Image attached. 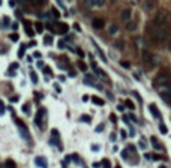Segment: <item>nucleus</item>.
<instances>
[{"label":"nucleus","mask_w":171,"mask_h":168,"mask_svg":"<svg viewBox=\"0 0 171 168\" xmlns=\"http://www.w3.org/2000/svg\"><path fill=\"white\" fill-rule=\"evenodd\" d=\"M150 36L158 42H165L170 36V29L168 26H156L155 23L150 26Z\"/></svg>","instance_id":"f257e3e1"},{"label":"nucleus","mask_w":171,"mask_h":168,"mask_svg":"<svg viewBox=\"0 0 171 168\" xmlns=\"http://www.w3.org/2000/svg\"><path fill=\"white\" fill-rule=\"evenodd\" d=\"M171 83V75L167 72H161L159 75L155 78V84L156 86H168Z\"/></svg>","instance_id":"f03ea898"},{"label":"nucleus","mask_w":171,"mask_h":168,"mask_svg":"<svg viewBox=\"0 0 171 168\" xmlns=\"http://www.w3.org/2000/svg\"><path fill=\"white\" fill-rule=\"evenodd\" d=\"M143 60H144V63H149V65H158V56H155V54H152L150 51H147V50H144L143 51Z\"/></svg>","instance_id":"7ed1b4c3"},{"label":"nucleus","mask_w":171,"mask_h":168,"mask_svg":"<svg viewBox=\"0 0 171 168\" xmlns=\"http://www.w3.org/2000/svg\"><path fill=\"white\" fill-rule=\"evenodd\" d=\"M155 24L156 26H165L167 24V12L165 11H159L156 18H155Z\"/></svg>","instance_id":"20e7f679"},{"label":"nucleus","mask_w":171,"mask_h":168,"mask_svg":"<svg viewBox=\"0 0 171 168\" xmlns=\"http://www.w3.org/2000/svg\"><path fill=\"white\" fill-rule=\"evenodd\" d=\"M17 125H18V129H20V135L24 138V140H30V135H29V132H27V128H26V125L21 122V120H17Z\"/></svg>","instance_id":"39448f33"},{"label":"nucleus","mask_w":171,"mask_h":168,"mask_svg":"<svg viewBox=\"0 0 171 168\" xmlns=\"http://www.w3.org/2000/svg\"><path fill=\"white\" fill-rule=\"evenodd\" d=\"M56 32L59 35H66L69 32V26L66 23H56Z\"/></svg>","instance_id":"423d86ee"},{"label":"nucleus","mask_w":171,"mask_h":168,"mask_svg":"<svg viewBox=\"0 0 171 168\" xmlns=\"http://www.w3.org/2000/svg\"><path fill=\"white\" fill-rule=\"evenodd\" d=\"M149 111L152 113V116H153L155 119H161V113H159V110H158V107L155 104H150L149 105Z\"/></svg>","instance_id":"0eeeda50"},{"label":"nucleus","mask_w":171,"mask_h":168,"mask_svg":"<svg viewBox=\"0 0 171 168\" xmlns=\"http://www.w3.org/2000/svg\"><path fill=\"white\" fill-rule=\"evenodd\" d=\"M35 164L39 167V168H47L48 167V164H47V159L45 158H42V156H36L35 158Z\"/></svg>","instance_id":"6e6552de"},{"label":"nucleus","mask_w":171,"mask_h":168,"mask_svg":"<svg viewBox=\"0 0 171 168\" xmlns=\"http://www.w3.org/2000/svg\"><path fill=\"white\" fill-rule=\"evenodd\" d=\"M156 8V2L155 0H146L144 2V9L146 11H153Z\"/></svg>","instance_id":"1a4fd4ad"},{"label":"nucleus","mask_w":171,"mask_h":168,"mask_svg":"<svg viewBox=\"0 0 171 168\" xmlns=\"http://www.w3.org/2000/svg\"><path fill=\"white\" fill-rule=\"evenodd\" d=\"M45 114V110H39L38 111V114H36V119H35V123L38 125V126H41L42 125V116Z\"/></svg>","instance_id":"9d476101"},{"label":"nucleus","mask_w":171,"mask_h":168,"mask_svg":"<svg viewBox=\"0 0 171 168\" xmlns=\"http://www.w3.org/2000/svg\"><path fill=\"white\" fill-rule=\"evenodd\" d=\"M92 26H93V29H96V30H101V29H104V21L102 20H99V18H96V20H93V23H92Z\"/></svg>","instance_id":"9b49d317"},{"label":"nucleus","mask_w":171,"mask_h":168,"mask_svg":"<svg viewBox=\"0 0 171 168\" xmlns=\"http://www.w3.org/2000/svg\"><path fill=\"white\" fill-rule=\"evenodd\" d=\"M131 15H132L131 9H123V11L120 12V18H122V20H126V21L131 20Z\"/></svg>","instance_id":"f8f14e48"},{"label":"nucleus","mask_w":171,"mask_h":168,"mask_svg":"<svg viewBox=\"0 0 171 168\" xmlns=\"http://www.w3.org/2000/svg\"><path fill=\"white\" fill-rule=\"evenodd\" d=\"M161 98H162L167 104H170V105H171V95H170V93H168L167 90H162V92H161Z\"/></svg>","instance_id":"ddd939ff"},{"label":"nucleus","mask_w":171,"mask_h":168,"mask_svg":"<svg viewBox=\"0 0 171 168\" xmlns=\"http://www.w3.org/2000/svg\"><path fill=\"white\" fill-rule=\"evenodd\" d=\"M137 27H138V23H137V21H129V23L126 24V30H128V32H134V30H137Z\"/></svg>","instance_id":"4468645a"},{"label":"nucleus","mask_w":171,"mask_h":168,"mask_svg":"<svg viewBox=\"0 0 171 168\" xmlns=\"http://www.w3.org/2000/svg\"><path fill=\"white\" fill-rule=\"evenodd\" d=\"M92 102H93L95 105H99V107H102V105L105 104V101L101 99V98H98V96H93V98H92Z\"/></svg>","instance_id":"2eb2a0df"},{"label":"nucleus","mask_w":171,"mask_h":168,"mask_svg":"<svg viewBox=\"0 0 171 168\" xmlns=\"http://www.w3.org/2000/svg\"><path fill=\"white\" fill-rule=\"evenodd\" d=\"M84 84H87V86H95V78H93L92 75H86V77H84Z\"/></svg>","instance_id":"dca6fc26"},{"label":"nucleus","mask_w":171,"mask_h":168,"mask_svg":"<svg viewBox=\"0 0 171 168\" xmlns=\"http://www.w3.org/2000/svg\"><path fill=\"white\" fill-rule=\"evenodd\" d=\"M150 143H152V146H153L156 150H161V144L158 143V140H156L155 137H152V138H150Z\"/></svg>","instance_id":"f3484780"},{"label":"nucleus","mask_w":171,"mask_h":168,"mask_svg":"<svg viewBox=\"0 0 171 168\" xmlns=\"http://www.w3.org/2000/svg\"><path fill=\"white\" fill-rule=\"evenodd\" d=\"M5 168H17V164L12 161V159H8L5 162Z\"/></svg>","instance_id":"a211bd4d"},{"label":"nucleus","mask_w":171,"mask_h":168,"mask_svg":"<svg viewBox=\"0 0 171 168\" xmlns=\"http://www.w3.org/2000/svg\"><path fill=\"white\" fill-rule=\"evenodd\" d=\"M9 39L12 41V42H18V39H20V35H18V33H12V35H9Z\"/></svg>","instance_id":"6ab92c4d"},{"label":"nucleus","mask_w":171,"mask_h":168,"mask_svg":"<svg viewBox=\"0 0 171 168\" xmlns=\"http://www.w3.org/2000/svg\"><path fill=\"white\" fill-rule=\"evenodd\" d=\"M159 131H161V134H162V135H167V134H168V129H167V126H165L164 123L159 125Z\"/></svg>","instance_id":"aec40b11"},{"label":"nucleus","mask_w":171,"mask_h":168,"mask_svg":"<svg viewBox=\"0 0 171 168\" xmlns=\"http://www.w3.org/2000/svg\"><path fill=\"white\" fill-rule=\"evenodd\" d=\"M30 3L35 5V6H42L45 3V0H30Z\"/></svg>","instance_id":"412c9836"},{"label":"nucleus","mask_w":171,"mask_h":168,"mask_svg":"<svg viewBox=\"0 0 171 168\" xmlns=\"http://www.w3.org/2000/svg\"><path fill=\"white\" fill-rule=\"evenodd\" d=\"M35 29H36L38 33H42V32H44V26H42L41 23H35Z\"/></svg>","instance_id":"4be33fe9"},{"label":"nucleus","mask_w":171,"mask_h":168,"mask_svg":"<svg viewBox=\"0 0 171 168\" xmlns=\"http://www.w3.org/2000/svg\"><path fill=\"white\" fill-rule=\"evenodd\" d=\"M26 48H27L26 45H21V48L18 50V57H20V59H21L23 56H24V53H26Z\"/></svg>","instance_id":"5701e85b"},{"label":"nucleus","mask_w":171,"mask_h":168,"mask_svg":"<svg viewBox=\"0 0 171 168\" xmlns=\"http://www.w3.org/2000/svg\"><path fill=\"white\" fill-rule=\"evenodd\" d=\"M114 45H116L119 50H123L125 48V42L122 41V39H119V41H116V44H114Z\"/></svg>","instance_id":"b1692460"},{"label":"nucleus","mask_w":171,"mask_h":168,"mask_svg":"<svg viewBox=\"0 0 171 168\" xmlns=\"http://www.w3.org/2000/svg\"><path fill=\"white\" fill-rule=\"evenodd\" d=\"M30 80L36 84L38 81H39V80H38V75H36V72H30Z\"/></svg>","instance_id":"393cba45"},{"label":"nucleus","mask_w":171,"mask_h":168,"mask_svg":"<svg viewBox=\"0 0 171 168\" xmlns=\"http://www.w3.org/2000/svg\"><path fill=\"white\" fill-rule=\"evenodd\" d=\"M77 65H78V68H80L81 71H87V65H86L84 62H81V60H80V62L77 63Z\"/></svg>","instance_id":"a878e982"},{"label":"nucleus","mask_w":171,"mask_h":168,"mask_svg":"<svg viewBox=\"0 0 171 168\" xmlns=\"http://www.w3.org/2000/svg\"><path fill=\"white\" fill-rule=\"evenodd\" d=\"M44 44H47V45L53 44V36H45V38H44Z\"/></svg>","instance_id":"bb28decb"},{"label":"nucleus","mask_w":171,"mask_h":168,"mask_svg":"<svg viewBox=\"0 0 171 168\" xmlns=\"http://www.w3.org/2000/svg\"><path fill=\"white\" fill-rule=\"evenodd\" d=\"M126 107H128L129 110H134V108H135V105H134V102H132L131 99H126Z\"/></svg>","instance_id":"cd10ccee"},{"label":"nucleus","mask_w":171,"mask_h":168,"mask_svg":"<svg viewBox=\"0 0 171 168\" xmlns=\"http://www.w3.org/2000/svg\"><path fill=\"white\" fill-rule=\"evenodd\" d=\"M117 30H119V29H117L116 24H111V26H110V33H111V35H113V33H117Z\"/></svg>","instance_id":"c85d7f7f"},{"label":"nucleus","mask_w":171,"mask_h":168,"mask_svg":"<svg viewBox=\"0 0 171 168\" xmlns=\"http://www.w3.org/2000/svg\"><path fill=\"white\" fill-rule=\"evenodd\" d=\"M26 33H27V36H30V38H33V36H35V30H32L30 27L26 29Z\"/></svg>","instance_id":"c756f323"},{"label":"nucleus","mask_w":171,"mask_h":168,"mask_svg":"<svg viewBox=\"0 0 171 168\" xmlns=\"http://www.w3.org/2000/svg\"><path fill=\"white\" fill-rule=\"evenodd\" d=\"M81 122H84V123H90L92 119H90V116H81Z\"/></svg>","instance_id":"7c9ffc66"},{"label":"nucleus","mask_w":171,"mask_h":168,"mask_svg":"<svg viewBox=\"0 0 171 168\" xmlns=\"http://www.w3.org/2000/svg\"><path fill=\"white\" fill-rule=\"evenodd\" d=\"M92 2H93L95 6H102L104 5V0H92Z\"/></svg>","instance_id":"2f4dec72"},{"label":"nucleus","mask_w":171,"mask_h":168,"mask_svg":"<svg viewBox=\"0 0 171 168\" xmlns=\"http://www.w3.org/2000/svg\"><path fill=\"white\" fill-rule=\"evenodd\" d=\"M83 3H84V6H86V8H90V6H93V2H92V0H84Z\"/></svg>","instance_id":"473e14b6"},{"label":"nucleus","mask_w":171,"mask_h":168,"mask_svg":"<svg viewBox=\"0 0 171 168\" xmlns=\"http://www.w3.org/2000/svg\"><path fill=\"white\" fill-rule=\"evenodd\" d=\"M51 15H53L54 18H59V17H60V14L57 12V9H51Z\"/></svg>","instance_id":"72a5a7b5"},{"label":"nucleus","mask_w":171,"mask_h":168,"mask_svg":"<svg viewBox=\"0 0 171 168\" xmlns=\"http://www.w3.org/2000/svg\"><path fill=\"white\" fill-rule=\"evenodd\" d=\"M102 165H104L105 168H110V167H111V165H110V161H108V159H102Z\"/></svg>","instance_id":"f704fd0d"},{"label":"nucleus","mask_w":171,"mask_h":168,"mask_svg":"<svg viewBox=\"0 0 171 168\" xmlns=\"http://www.w3.org/2000/svg\"><path fill=\"white\" fill-rule=\"evenodd\" d=\"M51 135H53V138H59V132H57V129L51 131Z\"/></svg>","instance_id":"c9c22d12"},{"label":"nucleus","mask_w":171,"mask_h":168,"mask_svg":"<svg viewBox=\"0 0 171 168\" xmlns=\"http://www.w3.org/2000/svg\"><path fill=\"white\" fill-rule=\"evenodd\" d=\"M102 131H104V125L101 123V125H98V128H96V132L99 134V132H102Z\"/></svg>","instance_id":"e433bc0d"},{"label":"nucleus","mask_w":171,"mask_h":168,"mask_svg":"<svg viewBox=\"0 0 171 168\" xmlns=\"http://www.w3.org/2000/svg\"><path fill=\"white\" fill-rule=\"evenodd\" d=\"M57 45H59L60 50H63V48H65V41H59V42H57Z\"/></svg>","instance_id":"4c0bfd02"},{"label":"nucleus","mask_w":171,"mask_h":168,"mask_svg":"<svg viewBox=\"0 0 171 168\" xmlns=\"http://www.w3.org/2000/svg\"><path fill=\"white\" fill-rule=\"evenodd\" d=\"M128 119H129L131 122H137V117H135L134 114H129V117H128Z\"/></svg>","instance_id":"58836bf2"},{"label":"nucleus","mask_w":171,"mask_h":168,"mask_svg":"<svg viewBox=\"0 0 171 168\" xmlns=\"http://www.w3.org/2000/svg\"><path fill=\"white\" fill-rule=\"evenodd\" d=\"M92 150H93V152H98V150H99V146H98V144H93V146H92Z\"/></svg>","instance_id":"ea45409f"},{"label":"nucleus","mask_w":171,"mask_h":168,"mask_svg":"<svg viewBox=\"0 0 171 168\" xmlns=\"http://www.w3.org/2000/svg\"><path fill=\"white\" fill-rule=\"evenodd\" d=\"M23 111H24L26 114H29V111H30V110H29V105H23Z\"/></svg>","instance_id":"a19ab883"},{"label":"nucleus","mask_w":171,"mask_h":168,"mask_svg":"<svg viewBox=\"0 0 171 168\" xmlns=\"http://www.w3.org/2000/svg\"><path fill=\"white\" fill-rule=\"evenodd\" d=\"M122 158H123V159H128V150H123V152H122Z\"/></svg>","instance_id":"79ce46f5"},{"label":"nucleus","mask_w":171,"mask_h":168,"mask_svg":"<svg viewBox=\"0 0 171 168\" xmlns=\"http://www.w3.org/2000/svg\"><path fill=\"white\" fill-rule=\"evenodd\" d=\"M3 21H5V23H3L5 26H9V18H8V17H5V18H3Z\"/></svg>","instance_id":"37998d69"},{"label":"nucleus","mask_w":171,"mask_h":168,"mask_svg":"<svg viewBox=\"0 0 171 168\" xmlns=\"http://www.w3.org/2000/svg\"><path fill=\"white\" fill-rule=\"evenodd\" d=\"M44 72L48 74V75H51V69H50V68H44Z\"/></svg>","instance_id":"c03bdc74"},{"label":"nucleus","mask_w":171,"mask_h":168,"mask_svg":"<svg viewBox=\"0 0 171 168\" xmlns=\"http://www.w3.org/2000/svg\"><path fill=\"white\" fill-rule=\"evenodd\" d=\"M120 65H122L123 68H129V63H128V62H120Z\"/></svg>","instance_id":"a18cd8bd"},{"label":"nucleus","mask_w":171,"mask_h":168,"mask_svg":"<svg viewBox=\"0 0 171 168\" xmlns=\"http://www.w3.org/2000/svg\"><path fill=\"white\" fill-rule=\"evenodd\" d=\"M120 135H122V138H126V137H128V134L125 132V131H120Z\"/></svg>","instance_id":"49530a36"},{"label":"nucleus","mask_w":171,"mask_h":168,"mask_svg":"<svg viewBox=\"0 0 171 168\" xmlns=\"http://www.w3.org/2000/svg\"><path fill=\"white\" fill-rule=\"evenodd\" d=\"M144 158H146V159H152V158H153V156H152L150 153H144Z\"/></svg>","instance_id":"de8ad7c7"},{"label":"nucleus","mask_w":171,"mask_h":168,"mask_svg":"<svg viewBox=\"0 0 171 168\" xmlns=\"http://www.w3.org/2000/svg\"><path fill=\"white\" fill-rule=\"evenodd\" d=\"M110 119H111V122H117V119H116V116H114V114H111Z\"/></svg>","instance_id":"09e8293b"},{"label":"nucleus","mask_w":171,"mask_h":168,"mask_svg":"<svg viewBox=\"0 0 171 168\" xmlns=\"http://www.w3.org/2000/svg\"><path fill=\"white\" fill-rule=\"evenodd\" d=\"M11 68H12V69H18V63H12Z\"/></svg>","instance_id":"8fccbe9b"},{"label":"nucleus","mask_w":171,"mask_h":168,"mask_svg":"<svg viewBox=\"0 0 171 168\" xmlns=\"http://www.w3.org/2000/svg\"><path fill=\"white\" fill-rule=\"evenodd\" d=\"M17 101H18V96H12L11 98V102H17Z\"/></svg>","instance_id":"3c124183"},{"label":"nucleus","mask_w":171,"mask_h":168,"mask_svg":"<svg viewBox=\"0 0 171 168\" xmlns=\"http://www.w3.org/2000/svg\"><path fill=\"white\" fill-rule=\"evenodd\" d=\"M117 110H119V111H123V110H125V107H123V105H117Z\"/></svg>","instance_id":"603ef678"},{"label":"nucleus","mask_w":171,"mask_h":168,"mask_svg":"<svg viewBox=\"0 0 171 168\" xmlns=\"http://www.w3.org/2000/svg\"><path fill=\"white\" fill-rule=\"evenodd\" d=\"M93 167H95V168H99V167H101V164H99V162H95V164H93Z\"/></svg>","instance_id":"864d4df0"},{"label":"nucleus","mask_w":171,"mask_h":168,"mask_svg":"<svg viewBox=\"0 0 171 168\" xmlns=\"http://www.w3.org/2000/svg\"><path fill=\"white\" fill-rule=\"evenodd\" d=\"M33 56H35V57H41V53H39V51H36Z\"/></svg>","instance_id":"5fc2aeb1"},{"label":"nucleus","mask_w":171,"mask_h":168,"mask_svg":"<svg viewBox=\"0 0 171 168\" xmlns=\"http://www.w3.org/2000/svg\"><path fill=\"white\" fill-rule=\"evenodd\" d=\"M12 29H14V30H17V29H18V24H17V23H14V24H12Z\"/></svg>","instance_id":"6e6d98bb"},{"label":"nucleus","mask_w":171,"mask_h":168,"mask_svg":"<svg viewBox=\"0 0 171 168\" xmlns=\"http://www.w3.org/2000/svg\"><path fill=\"white\" fill-rule=\"evenodd\" d=\"M57 3H59V5H60L62 8H65V5H63V2H62V0H57Z\"/></svg>","instance_id":"4d7b16f0"},{"label":"nucleus","mask_w":171,"mask_h":168,"mask_svg":"<svg viewBox=\"0 0 171 168\" xmlns=\"http://www.w3.org/2000/svg\"><path fill=\"white\" fill-rule=\"evenodd\" d=\"M77 53H78V54H80V56H81V57H83V56H84V53H83V51H81V50H77Z\"/></svg>","instance_id":"13d9d810"},{"label":"nucleus","mask_w":171,"mask_h":168,"mask_svg":"<svg viewBox=\"0 0 171 168\" xmlns=\"http://www.w3.org/2000/svg\"><path fill=\"white\" fill-rule=\"evenodd\" d=\"M29 47H36V42H33V41H32V42L29 44Z\"/></svg>","instance_id":"bf43d9fd"},{"label":"nucleus","mask_w":171,"mask_h":168,"mask_svg":"<svg viewBox=\"0 0 171 168\" xmlns=\"http://www.w3.org/2000/svg\"><path fill=\"white\" fill-rule=\"evenodd\" d=\"M168 50H170V51H171V39H170V41H168Z\"/></svg>","instance_id":"052dcab7"},{"label":"nucleus","mask_w":171,"mask_h":168,"mask_svg":"<svg viewBox=\"0 0 171 168\" xmlns=\"http://www.w3.org/2000/svg\"><path fill=\"white\" fill-rule=\"evenodd\" d=\"M167 92H168V93H170V95H171V87H170V89H168V90H167Z\"/></svg>","instance_id":"680f3d73"},{"label":"nucleus","mask_w":171,"mask_h":168,"mask_svg":"<svg viewBox=\"0 0 171 168\" xmlns=\"http://www.w3.org/2000/svg\"><path fill=\"white\" fill-rule=\"evenodd\" d=\"M117 2V0H111V3H116Z\"/></svg>","instance_id":"e2e57ef3"},{"label":"nucleus","mask_w":171,"mask_h":168,"mask_svg":"<svg viewBox=\"0 0 171 168\" xmlns=\"http://www.w3.org/2000/svg\"><path fill=\"white\" fill-rule=\"evenodd\" d=\"M159 168H167V167H165V165H161V167H159Z\"/></svg>","instance_id":"0e129e2a"},{"label":"nucleus","mask_w":171,"mask_h":168,"mask_svg":"<svg viewBox=\"0 0 171 168\" xmlns=\"http://www.w3.org/2000/svg\"><path fill=\"white\" fill-rule=\"evenodd\" d=\"M116 168H120V167H119V165H117V167H116Z\"/></svg>","instance_id":"69168bd1"},{"label":"nucleus","mask_w":171,"mask_h":168,"mask_svg":"<svg viewBox=\"0 0 171 168\" xmlns=\"http://www.w3.org/2000/svg\"><path fill=\"white\" fill-rule=\"evenodd\" d=\"M0 3H2V2H0Z\"/></svg>","instance_id":"338daca9"}]
</instances>
